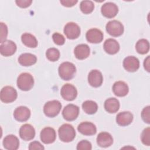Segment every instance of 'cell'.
<instances>
[{
    "label": "cell",
    "mask_w": 150,
    "mask_h": 150,
    "mask_svg": "<svg viewBox=\"0 0 150 150\" xmlns=\"http://www.w3.org/2000/svg\"><path fill=\"white\" fill-rule=\"evenodd\" d=\"M58 72L62 79L70 80L74 77L76 72V68L72 63L66 62L62 63L59 66Z\"/></svg>",
    "instance_id": "1"
},
{
    "label": "cell",
    "mask_w": 150,
    "mask_h": 150,
    "mask_svg": "<svg viewBox=\"0 0 150 150\" xmlns=\"http://www.w3.org/2000/svg\"><path fill=\"white\" fill-rule=\"evenodd\" d=\"M60 139L64 142L72 141L76 137V131L73 127L69 124H64L58 130Z\"/></svg>",
    "instance_id": "2"
},
{
    "label": "cell",
    "mask_w": 150,
    "mask_h": 150,
    "mask_svg": "<svg viewBox=\"0 0 150 150\" xmlns=\"http://www.w3.org/2000/svg\"><path fill=\"white\" fill-rule=\"evenodd\" d=\"M34 85L33 76L28 73H21L17 79V86L22 91H29Z\"/></svg>",
    "instance_id": "3"
},
{
    "label": "cell",
    "mask_w": 150,
    "mask_h": 150,
    "mask_svg": "<svg viewBox=\"0 0 150 150\" xmlns=\"http://www.w3.org/2000/svg\"><path fill=\"white\" fill-rule=\"evenodd\" d=\"M62 104L58 100H52L47 102L43 107V112L48 117H54L60 112Z\"/></svg>",
    "instance_id": "4"
},
{
    "label": "cell",
    "mask_w": 150,
    "mask_h": 150,
    "mask_svg": "<svg viewBox=\"0 0 150 150\" xmlns=\"http://www.w3.org/2000/svg\"><path fill=\"white\" fill-rule=\"evenodd\" d=\"M18 96L16 90L12 86H5L1 90L0 98L5 103H10L14 101Z\"/></svg>",
    "instance_id": "5"
},
{
    "label": "cell",
    "mask_w": 150,
    "mask_h": 150,
    "mask_svg": "<svg viewBox=\"0 0 150 150\" xmlns=\"http://www.w3.org/2000/svg\"><path fill=\"white\" fill-rule=\"evenodd\" d=\"M105 28L108 33L114 37L120 36L124 32L123 25L116 20L109 21L107 23Z\"/></svg>",
    "instance_id": "6"
},
{
    "label": "cell",
    "mask_w": 150,
    "mask_h": 150,
    "mask_svg": "<svg viewBox=\"0 0 150 150\" xmlns=\"http://www.w3.org/2000/svg\"><path fill=\"white\" fill-rule=\"evenodd\" d=\"M60 94L65 100L73 101L77 97V91L73 85L67 83L62 86L60 90Z\"/></svg>",
    "instance_id": "7"
},
{
    "label": "cell",
    "mask_w": 150,
    "mask_h": 150,
    "mask_svg": "<svg viewBox=\"0 0 150 150\" xmlns=\"http://www.w3.org/2000/svg\"><path fill=\"white\" fill-rule=\"evenodd\" d=\"M79 114V108L78 106L70 104L67 105L63 110L62 115L66 120L71 121L75 120Z\"/></svg>",
    "instance_id": "8"
},
{
    "label": "cell",
    "mask_w": 150,
    "mask_h": 150,
    "mask_svg": "<svg viewBox=\"0 0 150 150\" xmlns=\"http://www.w3.org/2000/svg\"><path fill=\"white\" fill-rule=\"evenodd\" d=\"M64 33L68 39H75L80 35V28L76 23L69 22L64 26Z\"/></svg>",
    "instance_id": "9"
},
{
    "label": "cell",
    "mask_w": 150,
    "mask_h": 150,
    "mask_svg": "<svg viewBox=\"0 0 150 150\" xmlns=\"http://www.w3.org/2000/svg\"><path fill=\"white\" fill-rule=\"evenodd\" d=\"M41 141L46 144L53 143L56 138L55 130L52 127L44 128L40 134Z\"/></svg>",
    "instance_id": "10"
},
{
    "label": "cell",
    "mask_w": 150,
    "mask_h": 150,
    "mask_svg": "<svg viewBox=\"0 0 150 150\" xmlns=\"http://www.w3.org/2000/svg\"><path fill=\"white\" fill-rule=\"evenodd\" d=\"M101 12L104 16L107 18H112L118 13V8L114 3L107 2L101 6Z\"/></svg>",
    "instance_id": "11"
},
{
    "label": "cell",
    "mask_w": 150,
    "mask_h": 150,
    "mask_svg": "<svg viewBox=\"0 0 150 150\" xmlns=\"http://www.w3.org/2000/svg\"><path fill=\"white\" fill-rule=\"evenodd\" d=\"M89 84L93 87H98L101 86L103 81L102 73L97 70H92L88 75Z\"/></svg>",
    "instance_id": "12"
},
{
    "label": "cell",
    "mask_w": 150,
    "mask_h": 150,
    "mask_svg": "<svg viewBox=\"0 0 150 150\" xmlns=\"http://www.w3.org/2000/svg\"><path fill=\"white\" fill-rule=\"evenodd\" d=\"M19 136L24 141H30L35 136V130L32 125L25 124L19 129Z\"/></svg>",
    "instance_id": "13"
},
{
    "label": "cell",
    "mask_w": 150,
    "mask_h": 150,
    "mask_svg": "<svg viewBox=\"0 0 150 150\" xmlns=\"http://www.w3.org/2000/svg\"><path fill=\"white\" fill-rule=\"evenodd\" d=\"M86 37L88 42L91 43H98L103 40L104 35L100 29L92 28L87 32Z\"/></svg>",
    "instance_id": "14"
},
{
    "label": "cell",
    "mask_w": 150,
    "mask_h": 150,
    "mask_svg": "<svg viewBox=\"0 0 150 150\" xmlns=\"http://www.w3.org/2000/svg\"><path fill=\"white\" fill-rule=\"evenodd\" d=\"M16 50V45L12 40H6L1 43L0 46L1 54L4 56L8 57L13 55Z\"/></svg>",
    "instance_id": "15"
},
{
    "label": "cell",
    "mask_w": 150,
    "mask_h": 150,
    "mask_svg": "<svg viewBox=\"0 0 150 150\" xmlns=\"http://www.w3.org/2000/svg\"><path fill=\"white\" fill-rule=\"evenodd\" d=\"M30 116V110L25 106L17 107L13 112L14 118L19 122H25L27 121Z\"/></svg>",
    "instance_id": "16"
},
{
    "label": "cell",
    "mask_w": 150,
    "mask_h": 150,
    "mask_svg": "<svg viewBox=\"0 0 150 150\" xmlns=\"http://www.w3.org/2000/svg\"><path fill=\"white\" fill-rule=\"evenodd\" d=\"M124 69L129 72L136 71L139 67V61L138 58L129 56L125 57L123 61Z\"/></svg>",
    "instance_id": "17"
},
{
    "label": "cell",
    "mask_w": 150,
    "mask_h": 150,
    "mask_svg": "<svg viewBox=\"0 0 150 150\" xmlns=\"http://www.w3.org/2000/svg\"><path fill=\"white\" fill-rule=\"evenodd\" d=\"M77 129L79 132L84 135H93L97 132L96 125L90 122H83L80 123Z\"/></svg>",
    "instance_id": "18"
},
{
    "label": "cell",
    "mask_w": 150,
    "mask_h": 150,
    "mask_svg": "<svg viewBox=\"0 0 150 150\" xmlns=\"http://www.w3.org/2000/svg\"><path fill=\"white\" fill-rule=\"evenodd\" d=\"M97 143L100 147H108L113 143L112 137L107 132H100L97 137Z\"/></svg>",
    "instance_id": "19"
},
{
    "label": "cell",
    "mask_w": 150,
    "mask_h": 150,
    "mask_svg": "<svg viewBox=\"0 0 150 150\" xmlns=\"http://www.w3.org/2000/svg\"><path fill=\"white\" fill-rule=\"evenodd\" d=\"M3 145L6 149L16 150L19 146V141L15 135H8L4 139Z\"/></svg>",
    "instance_id": "20"
},
{
    "label": "cell",
    "mask_w": 150,
    "mask_h": 150,
    "mask_svg": "<svg viewBox=\"0 0 150 150\" xmlns=\"http://www.w3.org/2000/svg\"><path fill=\"white\" fill-rule=\"evenodd\" d=\"M112 91L114 94L118 97H124L128 94L129 88L125 82L118 81L113 84Z\"/></svg>",
    "instance_id": "21"
},
{
    "label": "cell",
    "mask_w": 150,
    "mask_h": 150,
    "mask_svg": "<svg viewBox=\"0 0 150 150\" xmlns=\"http://www.w3.org/2000/svg\"><path fill=\"white\" fill-rule=\"evenodd\" d=\"M133 120V115L129 111H123L118 113L116 117L117 123L122 127L129 125Z\"/></svg>",
    "instance_id": "22"
},
{
    "label": "cell",
    "mask_w": 150,
    "mask_h": 150,
    "mask_svg": "<svg viewBox=\"0 0 150 150\" xmlns=\"http://www.w3.org/2000/svg\"><path fill=\"white\" fill-rule=\"evenodd\" d=\"M75 57L79 60H83L87 58L90 53L89 46L86 44L77 45L74 50Z\"/></svg>",
    "instance_id": "23"
},
{
    "label": "cell",
    "mask_w": 150,
    "mask_h": 150,
    "mask_svg": "<svg viewBox=\"0 0 150 150\" xmlns=\"http://www.w3.org/2000/svg\"><path fill=\"white\" fill-rule=\"evenodd\" d=\"M104 49L105 52L110 54H114L120 50L118 42L114 39H108L104 43Z\"/></svg>",
    "instance_id": "24"
},
{
    "label": "cell",
    "mask_w": 150,
    "mask_h": 150,
    "mask_svg": "<svg viewBox=\"0 0 150 150\" xmlns=\"http://www.w3.org/2000/svg\"><path fill=\"white\" fill-rule=\"evenodd\" d=\"M37 61V57L35 55L25 53L21 54L18 58L19 63L23 66H30L36 63Z\"/></svg>",
    "instance_id": "25"
},
{
    "label": "cell",
    "mask_w": 150,
    "mask_h": 150,
    "mask_svg": "<svg viewBox=\"0 0 150 150\" xmlns=\"http://www.w3.org/2000/svg\"><path fill=\"white\" fill-rule=\"evenodd\" d=\"M105 110L109 113H115L120 108L119 101L115 98H109L105 101Z\"/></svg>",
    "instance_id": "26"
},
{
    "label": "cell",
    "mask_w": 150,
    "mask_h": 150,
    "mask_svg": "<svg viewBox=\"0 0 150 150\" xmlns=\"http://www.w3.org/2000/svg\"><path fill=\"white\" fill-rule=\"evenodd\" d=\"M22 43L28 47L35 48L38 46V40L32 34L25 33L21 36Z\"/></svg>",
    "instance_id": "27"
},
{
    "label": "cell",
    "mask_w": 150,
    "mask_h": 150,
    "mask_svg": "<svg viewBox=\"0 0 150 150\" xmlns=\"http://www.w3.org/2000/svg\"><path fill=\"white\" fill-rule=\"evenodd\" d=\"M135 49L139 54H144L147 53L149 50V42L145 39H139L136 43Z\"/></svg>",
    "instance_id": "28"
},
{
    "label": "cell",
    "mask_w": 150,
    "mask_h": 150,
    "mask_svg": "<svg viewBox=\"0 0 150 150\" xmlns=\"http://www.w3.org/2000/svg\"><path fill=\"white\" fill-rule=\"evenodd\" d=\"M82 108L86 114H93L97 112L98 110V105L95 101L87 100L83 103Z\"/></svg>",
    "instance_id": "29"
},
{
    "label": "cell",
    "mask_w": 150,
    "mask_h": 150,
    "mask_svg": "<svg viewBox=\"0 0 150 150\" xmlns=\"http://www.w3.org/2000/svg\"><path fill=\"white\" fill-rule=\"evenodd\" d=\"M80 8L83 13L89 14L93 11L94 5L91 1H83L80 3Z\"/></svg>",
    "instance_id": "30"
},
{
    "label": "cell",
    "mask_w": 150,
    "mask_h": 150,
    "mask_svg": "<svg viewBox=\"0 0 150 150\" xmlns=\"http://www.w3.org/2000/svg\"><path fill=\"white\" fill-rule=\"evenodd\" d=\"M46 56L49 60L51 62H56L60 57V52L56 48H49L46 50Z\"/></svg>",
    "instance_id": "31"
},
{
    "label": "cell",
    "mask_w": 150,
    "mask_h": 150,
    "mask_svg": "<svg viewBox=\"0 0 150 150\" xmlns=\"http://www.w3.org/2000/svg\"><path fill=\"white\" fill-rule=\"evenodd\" d=\"M141 139L143 144L146 146L150 145V128L147 127L143 130L141 135Z\"/></svg>",
    "instance_id": "32"
},
{
    "label": "cell",
    "mask_w": 150,
    "mask_h": 150,
    "mask_svg": "<svg viewBox=\"0 0 150 150\" xmlns=\"http://www.w3.org/2000/svg\"><path fill=\"white\" fill-rule=\"evenodd\" d=\"M91 144L87 140H81L77 145V150H91Z\"/></svg>",
    "instance_id": "33"
},
{
    "label": "cell",
    "mask_w": 150,
    "mask_h": 150,
    "mask_svg": "<svg viewBox=\"0 0 150 150\" xmlns=\"http://www.w3.org/2000/svg\"><path fill=\"white\" fill-rule=\"evenodd\" d=\"M141 117L142 120L147 123H150V107L146 106L145 107L142 111L141 112Z\"/></svg>",
    "instance_id": "34"
},
{
    "label": "cell",
    "mask_w": 150,
    "mask_h": 150,
    "mask_svg": "<svg viewBox=\"0 0 150 150\" xmlns=\"http://www.w3.org/2000/svg\"><path fill=\"white\" fill-rule=\"evenodd\" d=\"M52 39L54 43L57 45H63L65 42V39L64 36L57 32L53 34Z\"/></svg>",
    "instance_id": "35"
},
{
    "label": "cell",
    "mask_w": 150,
    "mask_h": 150,
    "mask_svg": "<svg viewBox=\"0 0 150 150\" xmlns=\"http://www.w3.org/2000/svg\"><path fill=\"white\" fill-rule=\"evenodd\" d=\"M1 27V43H3L6 40L8 35V28L5 23L3 22L0 23Z\"/></svg>",
    "instance_id": "36"
},
{
    "label": "cell",
    "mask_w": 150,
    "mask_h": 150,
    "mask_svg": "<svg viewBox=\"0 0 150 150\" xmlns=\"http://www.w3.org/2000/svg\"><path fill=\"white\" fill-rule=\"evenodd\" d=\"M44 149V146L38 141H33L30 143L29 146V150H42Z\"/></svg>",
    "instance_id": "37"
},
{
    "label": "cell",
    "mask_w": 150,
    "mask_h": 150,
    "mask_svg": "<svg viewBox=\"0 0 150 150\" xmlns=\"http://www.w3.org/2000/svg\"><path fill=\"white\" fill-rule=\"evenodd\" d=\"M16 5L22 8H25L30 5L32 2L31 0H17L15 1Z\"/></svg>",
    "instance_id": "38"
},
{
    "label": "cell",
    "mask_w": 150,
    "mask_h": 150,
    "mask_svg": "<svg viewBox=\"0 0 150 150\" xmlns=\"http://www.w3.org/2000/svg\"><path fill=\"white\" fill-rule=\"evenodd\" d=\"M77 2V1L74 0H63L60 1V4H62V5L66 7H71L74 6L75 4H76Z\"/></svg>",
    "instance_id": "39"
},
{
    "label": "cell",
    "mask_w": 150,
    "mask_h": 150,
    "mask_svg": "<svg viewBox=\"0 0 150 150\" xmlns=\"http://www.w3.org/2000/svg\"><path fill=\"white\" fill-rule=\"evenodd\" d=\"M144 67L145 69L148 71H150V57L149 56H148L144 60Z\"/></svg>",
    "instance_id": "40"
}]
</instances>
